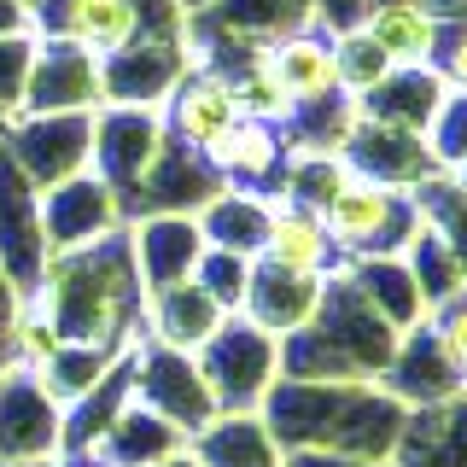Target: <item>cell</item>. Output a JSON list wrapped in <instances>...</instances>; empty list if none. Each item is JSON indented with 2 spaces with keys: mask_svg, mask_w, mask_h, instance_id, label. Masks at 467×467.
Instances as JSON below:
<instances>
[{
  "mask_svg": "<svg viewBox=\"0 0 467 467\" xmlns=\"http://www.w3.org/2000/svg\"><path fill=\"white\" fill-rule=\"evenodd\" d=\"M29 304L53 321L65 345L129 350L140 339V304H146V286L135 275V252H129V223L111 228L94 245L53 252L41 286L29 292Z\"/></svg>",
  "mask_w": 467,
  "mask_h": 467,
  "instance_id": "obj_1",
  "label": "cell"
},
{
  "mask_svg": "<svg viewBox=\"0 0 467 467\" xmlns=\"http://www.w3.org/2000/svg\"><path fill=\"white\" fill-rule=\"evenodd\" d=\"M36 36L70 41V47L111 58L129 41H182L187 12L175 0H36L29 6Z\"/></svg>",
  "mask_w": 467,
  "mask_h": 467,
  "instance_id": "obj_2",
  "label": "cell"
},
{
  "mask_svg": "<svg viewBox=\"0 0 467 467\" xmlns=\"http://www.w3.org/2000/svg\"><path fill=\"white\" fill-rule=\"evenodd\" d=\"M321 223H327V240H333V252H339V263H350V257H403L409 240H415V228H420V199L350 170V182L327 199Z\"/></svg>",
  "mask_w": 467,
  "mask_h": 467,
  "instance_id": "obj_3",
  "label": "cell"
},
{
  "mask_svg": "<svg viewBox=\"0 0 467 467\" xmlns=\"http://www.w3.org/2000/svg\"><path fill=\"white\" fill-rule=\"evenodd\" d=\"M193 362H199L204 386H211L216 415L263 409V398H269L275 379H281V339L263 333L257 321H245V316H228L223 327L193 350Z\"/></svg>",
  "mask_w": 467,
  "mask_h": 467,
  "instance_id": "obj_4",
  "label": "cell"
},
{
  "mask_svg": "<svg viewBox=\"0 0 467 467\" xmlns=\"http://www.w3.org/2000/svg\"><path fill=\"white\" fill-rule=\"evenodd\" d=\"M0 146L36 187L94 164V111H24L0 123Z\"/></svg>",
  "mask_w": 467,
  "mask_h": 467,
  "instance_id": "obj_5",
  "label": "cell"
},
{
  "mask_svg": "<svg viewBox=\"0 0 467 467\" xmlns=\"http://www.w3.org/2000/svg\"><path fill=\"white\" fill-rule=\"evenodd\" d=\"M129 391H135L146 409H158L164 420H175V427H182L187 438H193L204 420L216 415L211 386H204V374H199L193 350L152 345L146 333H140L135 345H129Z\"/></svg>",
  "mask_w": 467,
  "mask_h": 467,
  "instance_id": "obj_6",
  "label": "cell"
},
{
  "mask_svg": "<svg viewBox=\"0 0 467 467\" xmlns=\"http://www.w3.org/2000/svg\"><path fill=\"white\" fill-rule=\"evenodd\" d=\"M164 152V117L146 111V106H99L94 111V175H106V187L123 204V223H129V204H135L152 158Z\"/></svg>",
  "mask_w": 467,
  "mask_h": 467,
  "instance_id": "obj_7",
  "label": "cell"
},
{
  "mask_svg": "<svg viewBox=\"0 0 467 467\" xmlns=\"http://www.w3.org/2000/svg\"><path fill=\"white\" fill-rule=\"evenodd\" d=\"M47 234H41V187L6 158L0 146V275L12 281L18 298L41 286L47 275Z\"/></svg>",
  "mask_w": 467,
  "mask_h": 467,
  "instance_id": "obj_8",
  "label": "cell"
},
{
  "mask_svg": "<svg viewBox=\"0 0 467 467\" xmlns=\"http://www.w3.org/2000/svg\"><path fill=\"white\" fill-rule=\"evenodd\" d=\"M58 432H65V409L53 391L36 379V368L6 362L0 368V462H53Z\"/></svg>",
  "mask_w": 467,
  "mask_h": 467,
  "instance_id": "obj_9",
  "label": "cell"
},
{
  "mask_svg": "<svg viewBox=\"0 0 467 467\" xmlns=\"http://www.w3.org/2000/svg\"><path fill=\"white\" fill-rule=\"evenodd\" d=\"M111 228H123V204L106 187V175L77 170L65 182L41 187V234H47V252H77V245L106 240Z\"/></svg>",
  "mask_w": 467,
  "mask_h": 467,
  "instance_id": "obj_10",
  "label": "cell"
},
{
  "mask_svg": "<svg viewBox=\"0 0 467 467\" xmlns=\"http://www.w3.org/2000/svg\"><path fill=\"white\" fill-rule=\"evenodd\" d=\"M158 117H164V135H170L175 146H187V152L204 158L234 123H240V106H234V88H228L223 70L193 65L182 82L170 88V99L158 106Z\"/></svg>",
  "mask_w": 467,
  "mask_h": 467,
  "instance_id": "obj_11",
  "label": "cell"
},
{
  "mask_svg": "<svg viewBox=\"0 0 467 467\" xmlns=\"http://www.w3.org/2000/svg\"><path fill=\"white\" fill-rule=\"evenodd\" d=\"M129 252H135V275L146 292L193 281L199 257H204V228L193 211H152V216H129Z\"/></svg>",
  "mask_w": 467,
  "mask_h": 467,
  "instance_id": "obj_12",
  "label": "cell"
},
{
  "mask_svg": "<svg viewBox=\"0 0 467 467\" xmlns=\"http://www.w3.org/2000/svg\"><path fill=\"white\" fill-rule=\"evenodd\" d=\"M99 58L70 47V41L36 36V58H29V82H24V111H99Z\"/></svg>",
  "mask_w": 467,
  "mask_h": 467,
  "instance_id": "obj_13",
  "label": "cell"
},
{
  "mask_svg": "<svg viewBox=\"0 0 467 467\" xmlns=\"http://www.w3.org/2000/svg\"><path fill=\"white\" fill-rule=\"evenodd\" d=\"M182 77H187V36L182 41H129L123 53L99 58V94H106V106L158 111Z\"/></svg>",
  "mask_w": 467,
  "mask_h": 467,
  "instance_id": "obj_14",
  "label": "cell"
},
{
  "mask_svg": "<svg viewBox=\"0 0 467 467\" xmlns=\"http://www.w3.org/2000/svg\"><path fill=\"white\" fill-rule=\"evenodd\" d=\"M286 135L281 123H257V117H240L223 140L204 152V164L216 170L223 187H240V193H257V199H275L281 193V170H286Z\"/></svg>",
  "mask_w": 467,
  "mask_h": 467,
  "instance_id": "obj_15",
  "label": "cell"
},
{
  "mask_svg": "<svg viewBox=\"0 0 467 467\" xmlns=\"http://www.w3.org/2000/svg\"><path fill=\"white\" fill-rule=\"evenodd\" d=\"M345 158L357 175H374V182L398 187V193H415L420 182L444 175L427 152V135H409V129H391V123H374V117L357 111V129L345 140Z\"/></svg>",
  "mask_w": 467,
  "mask_h": 467,
  "instance_id": "obj_16",
  "label": "cell"
},
{
  "mask_svg": "<svg viewBox=\"0 0 467 467\" xmlns=\"http://www.w3.org/2000/svg\"><path fill=\"white\" fill-rule=\"evenodd\" d=\"M321 292H327V275H304V269H281V263H252V286H245L240 316L257 321L263 333L286 339L304 321L321 310Z\"/></svg>",
  "mask_w": 467,
  "mask_h": 467,
  "instance_id": "obj_17",
  "label": "cell"
},
{
  "mask_svg": "<svg viewBox=\"0 0 467 467\" xmlns=\"http://www.w3.org/2000/svg\"><path fill=\"white\" fill-rule=\"evenodd\" d=\"M223 321H228V310L199 281L158 286V292H146V304H140V333L152 345H170V350H199Z\"/></svg>",
  "mask_w": 467,
  "mask_h": 467,
  "instance_id": "obj_18",
  "label": "cell"
},
{
  "mask_svg": "<svg viewBox=\"0 0 467 467\" xmlns=\"http://www.w3.org/2000/svg\"><path fill=\"white\" fill-rule=\"evenodd\" d=\"M199 29H216V41H240V47H269L292 29L316 24V0H211L193 12Z\"/></svg>",
  "mask_w": 467,
  "mask_h": 467,
  "instance_id": "obj_19",
  "label": "cell"
},
{
  "mask_svg": "<svg viewBox=\"0 0 467 467\" xmlns=\"http://www.w3.org/2000/svg\"><path fill=\"white\" fill-rule=\"evenodd\" d=\"M263 65H269L275 77H281V88L292 94V111L345 94V88H339V65H333V36H316V24L292 29V36H281V41H269V47H263Z\"/></svg>",
  "mask_w": 467,
  "mask_h": 467,
  "instance_id": "obj_20",
  "label": "cell"
},
{
  "mask_svg": "<svg viewBox=\"0 0 467 467\" xmlns=\"http://www.w3.org/2000/svg\"><path fill=\"white\" fill-rule=\"evenodd\" d=\"M199 467H286V450L275 444L263 409H234V415H211L187 444Z\"/></svg>",
  "mask_w": 467,
  "mask_h": 467,
  "instance_id": "obj_21",
  "label": "cell"
},
{
  "mask_svg": "<svg viewBox=\"0 0 467 467\" xmlns=\"http://www.w3.org/2000/svg\"><path fill=\"white\" fill-rule=\"evenodd\" d=\"M263 263H281V269H304V275H333L339 252L327 240V223L316 211L292 199H269V228H263Z\"/></svg>",
  "mask_w": 467,
  "mask_h": 467,
  "instance_id": "obj_22",
  "label": "cell"
},
{
  "mask_svg": "<svg viewBox=\"0 0 467 467\" xmlns=\"http://www.w3.org/2000/svg\"><path fill=\"white\" fill-rule=\"evenodd\" d=\"M187 444H193V438L175 427V420H164L158 409H146L135 391H129V403L117 409V420L94 444V456L111 462V467H152V462H164V456H175V450H187Z\"/></svg>",
  "mask_w": 467,
  "mask_h": 467,
  "instance_id": "obj_23",
  "label": "cell"
},
{
  "mask_svg": "<svg viewBox=\"0 0 467 467\" xmlns=\"http://www.w3.org/2000/svg\"><path fill=\"white\" fill-rule=\"evenodd\" d=\"M339 275L368 298V310L391 333H409V327L427 321V298H420V286H415L403 257H350V263H339Z\"/></svg>",
  "mask_w": 467,
  "mask_h": 467,
  "instance_id": "obj_24",
  "label": "cell"
},
{
  "mask_svg": "<svg viewBox=\"0 0 467 467\" xmlns=\"http://www.w3.org/2000/svg\"><path fill=\"white\" fill-rule=\"evenodd\" d=\"M444 94H450V88L438 82L432 65H403V70H391L374 94H362L357 111L374 117V123L409 129V135H427V123H432V111L444 106Z\"/></svg>",
  "mask_w": 467,
  "mask_h": 467,
  "instance_id": "obj_25",
  "label": "cell"
},
{
  "mask_svg": "<svg viewBox=\"0 0 467 467\" xmlns=\"http://www.w3.org/2000/svg\"><path fill=\"white\" fill-rule=\"evenodd\" d=\"M362 29L379 41V53L391 65H427L432 41H438V18L427 12V0H368L362 6Z\"/></svg>",
  "mask_w": 467,
  "mask_h": 467,
  "instance_id": "obj_26",
  "label": "cell"
},
{
  "mask_svg": "<svg viewBox=\"0 0 467 467\" xmlns=\"http://www.w3.org/2000/svg\"><path fill=\"white\" fill-rule=\"evenodd\" d=\"M193 216H199V228H204V245H216V252H240V257H257L263 252L269 199L240 193V187H216Z\"/></svg>",
  "mask_w": 467,
  "mask_h": 467,
  "instance_id": "obj_27",
  "label": "cell"
},
{
  "mask_svg": "<svg viewBox=\"0 0 467 467\" xmlns=\"http://www.w3.org/2000/svg\"><path fill=\"white\" fill-rule=\"evenodd\" d=\"M117 357H123V350H99V345H58L53 357L36 368V379L53 391V403H58V409H70V403L88 398V391H94L99 379L117 368Z\"/></svg>",
  "mask_w": 467,
  "mask_h": 467,
  "instance_id": "obj_28",
  "label": "cell"
},
{
  "mask_svg": "<svg viewBox=\"0 0 467 467\" xmlns=\"http://www.w3.org/2000/svg\"><path fill=\"white\" fill-rule=\"evenodd\" d=\"M333 65H339V88L350 99H362V94H374L379 82L391 77V58L379 53V41L368 36L362 24H345V29H333Z\"/></svg>",
  "mask_w": 467,
  "mask_h": 467,
  "instance_id": "obj_29",
  "label": "cell"
},
{
  "mask_svg": "<svg viewBox=\"0 0 467 467\" xmlns=\"http://www.w3.org/2000/svg\"><path fill=\"white\" fill-rule=\"evenodd\" d=\"M252 263H257V257H240V252H216V245H204V257H199L193 281L211 292V298L223 304L228 316H240L245 286H252Z\"/></svg>",
  "mask_w": 467,
  "mask_h": 467,
  "instance_id": "obj_30",
  "label": "cell"
},
{
  "mask_svg": "<svg viewBox=\"0 0 467 467\" xmlns=\"http://www.w3.org/2000/svg\"><path fill=\"white\" fill-rule=\"evenodd\" d=\"M427 152L444 175L467 164V94H444V106L427 123Z\"/></svg>",
  "mask_w": 467,
  "mask_h": 467,
  "instance_id": "obj_31",
  "label": "cell"
},
{
  "mask_svg": "<svg viewBox=\"0 0 467 467\" xmlns=\"http://www.w3.org/2000/svg\"><path fill=\"white\" fill-rule=\"evenodd\" d=\"M29 58H36V36H6L0 41V123L18 117V106H24Z\"/></svg>",
  "mask_w": 467,
  "mask_h": 467,
  "instance_id": "obj_32",
  "label": "cell"
},
{
  "mask_svg": "<svg viewBox=\"0 0 467 467\" xmlns=\"http://www.w3.org/2000/svg\"><path fill=\"white\" fill-rule=\"evenodd\" d=\"M427 65L438 70V82H444L450 94H467V18L438 24V41H432Z\"/></svg>",
  "mask_w": 467,
  "mask_h": 467,
  "instance_id": "obj_33",
  "label": "cell"
},
{
  "mask_svg": "<svg viewBox=\"0 0 467 467\" xmlns=\"http://www.w3.org/2000/svg\"><path fill=\"white\" fill-rule=\"evenodd\" d=\"M432 333H438V345L450 350V362L462 368V379H467V286L462 292H450L444 304H432Z\"/></svg>",
  "mask_w": 467,
  "mask_h": 467,
  "instance_id": "obj_34",
  "label": "cell"
},
{
  "mask_svg": "<svg viewBox=\"0 0 467 467\" xmlns=\"http://www.w3.org/2000/svg\"><path fill=\"white\" fill-rule=\"evenodd\" d=\"M6 36H36L29 0H0V41H6Z\"/></svg>",
  "mask_w": 467,
  "mask_h": 467,
  "instance_id": "obj_35",
  "label": "cell"
},
{
  "mask_svg": "<svg viewBox=\"0 0 467 467\" xmlns=\"http://www.w3.org/2000/svg\"><path fill=\"white\" fill-rule=\"evenodd\" d=\"M152 467H199V456H193V450H175V456H164V462H152Z\"/></svg>",
  "mask_w": 467,
  "mask_h": 467,
  "instance_id": "obj_36",
  "label": "cell"
},
{
  "mask_svg": "<svg viewBox=\"0 0 467 467\" xmlns=\"http://www.w3.org/2000/svg\"><path fill=\"white\" fill-rule=\"evenodd\" d=\"M58 467H111V462H99V456H65Z\"/></svg>",
  "mask_w": 467,
  "mask_h": 467,
  "instance_id": "obj_37",
  "label": "cell"
},
{
  "mask_svg": "<svg viewBox=\"0 0 467 467\" xmlns=\"http://www.w3.org/2000/svg\"><path fill=\"white\" fill-rule=\"evenodd\" d=\"M175 6H182L187 18H193V12H204V6H211V0H175Z\"/></svg>",
  "mask_w": 467,
  "mask_h": 467,
  "instance_id": "obj_38",
  "label": "cell"
},
{
  "mask_svg": "<svg viewBox=\"0 0 467 467\" xmlns=\"http://www.w3.org/2000/svg\"><path fill=\"white\" fill-rule=\"evenodd\" d=\"M65 456H53V462H0V467H58Z\"/></svg>",
  "mask_w": 467,
  "mask_h": 467,
  "instance_id": "obj_39",
  "label": "cell"
},
{
  "mask_svg": "<svg viewBox=\"0 0 467 467\" xmlns=\"http://www.w3.org/2000/svg\"><path fill=\"white\" fill-rule=\"evenodd\" d=\"M450 182H456V187H462V193H467V164H462V170H450Z\"/></svg>",
  "mask_w": 467,
  "mask_h": 467,
  "instance_id": "obj_40",
  "label": "cell"
},
{
  "mask_svg": "<svg viewBox=\"0 0 467 467\" xmlns=\"http://www.w3.org/2000/svg\"><path fill=\"white\" fill-rule=\"evenodd\" d=\"M29 6H36V0H29Z\"/></svg>",
  "mask_w": 467,
  "mask_h": 467,
  "instance_id": "obj_41",
  "label": "cell"
}]
</instances>
